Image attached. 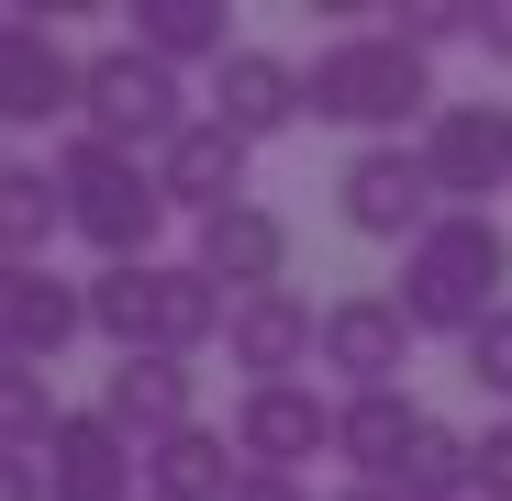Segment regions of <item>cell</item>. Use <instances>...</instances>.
Masks as SVG:
<instances>
[{"mask_svg": "<svg viewBox=\"0 0 512 501\" xmlns=\"http://www.w3.org/2000/svg\"><path fill=\"white\" fill-rule=\"evenodd\" d=\"M78 101H90V56L56 45V12H12L0 23V123L45 134V123H78Z\"/></svg>", "mask_w": 512, "mask_h": 501, "instance_id": "obj_7", "label": "cell"}, {"mask_svg": "<svg viewBox=\"0 0 512 501\" xmlns=\"http://www.w3.org/2000/svg\"><path fill=\"white\" fill-rule=\"evenodd\" d=\"M423 167H435L446 212H490L512 190V101H446L423 123Z\"/></svg>", "mask_w": 512, "mask_h": 501, "instance_id": "obj_8", "label": "cell"}, {"mask_svg": "<svg viewBox=\"0 0 512 501\" xmlns=\"http://www.w3.org/2000/svg\"><path fill=\"white\" fill-rule=\"evenodd\" d=\"M56 234H67V190H56V167L12 156V167H0V268H45Z\"/></svg>", "mask_w": 512, "mask_h": 501, "instance_id": "obj_20", "label": "cell"}, {"mask_svg": "<svg viewBox=\"0 0 512 501\" xmlns=\"http://www.w3.org/2000/svg\"><path fill=\"white\" fill-rule=\"evenodd\" d=\"M223 323H234V301L190 257H134V268L90 279V334L112 357H201V346H223Z\"/></svg>", "mask_w": 512, "mask_h": 501, "instance_id": "obj_2", "label": "cell"}, {"mask_svg": "<svg viewBox=\"0 0 512 501\" xmlns=\"http://www.w3.org/2000/svg\"><path fill=\"white\" fill-rule=\"evenodd\" d=\"M190 268L223 290V301H256V290H290V212L268 201H234L190 234Z\"/></svg>", "mask_w": 512, "mask_h": 501, "instance_id": "obj_10", "label": "cell"}, {"mask_svg": "<svg viewBox=\"0 0 512 501\" xmlns=\"http://www.w3.org/2000/svg\"><path fill=\"white\" fill-rule=\"evenodd\" d=\"M234 446L245 468L301 479V457H334V401L312 379H268V390H234Z\"/></svg>", "mask_w": 512, "mask_h": 501, "instance_id": "obj_9", "label": "cell"}, {"mask_svg": "<svg viewBox=\"0 0 512 501\" xmlns=\"http://www.w3.org/2000/svg\"><path fill=\"white\" fill-rule=\"evenodd\" d=\"M0 501H56L45 490V457H0Z\"/></svg>", "mask_w": 512, "mask_h": 501, "instance_id": "obj_26", "label": "cell"}, {"mask_svg": "<svg viewBox=\"0 0 512 501\" xmlns=\"http://www.w3.org/2000/svg\"><path fill=\"white\" fill-rule=\"evenodd\" d=\"M423 424H435V412H423L412 390H346V401H334V457H346L368 490H390V479L412 468Z\"/></svg>", "mask_w": 512, "mask_h": 501, "instance_id": "obj_17", "label": "cell"}, {"mask_svg": "<svg viewBox=\"0 0 512 501\" xmlns=\"http://www.w3.org/2000/svg\"><path fill=\"white\" fill-rule=\"evenodd\" d=\"M101 412L134 435V446H167L201 424V368L190 357H112L101 368Z\"/></svg>", "mask_w": 512, "mask_h": 501, "instance_id": "obj_16", "label": "cell"}, {"mask_svg": "<svg viewBox=\"0 0 512 501\" xmlns=\"http://www.w3.org/2000/svg\"><path fill=\"white\" fill-rule=\"evenodd\" d=\"M190 123H201V112H190V90H179V67H167V56H145L134 34L90 56V101H78V134H101V145H123V156H167Z\"/></svg>", "mask_w": 512, "mask_h": 501, "instance_id": "obj_5", "label": "cell"}, {"mask_svg": "<svg viewBox=\"0 0 512 501\" xmlns=\"http://www.w3.org/2000/svg\"><path fill=\"white\" fill-rule=\"evenodd\" d=\"M45 490L56 501H145V446L112 424V412H67L56 446H45Z\"/></svg>", "mask_w": 512, "mask_h": 501, "instance_id": "obj_14", "label": "cell"}, {"mask_svg": "<svg viewBox=\"0 0 512 501\" xmlns=\"http://www.w3.org/2000/svg\"><path fill=\"white\" fill-rule=\"evenodd\" d=\"M479 501H512V412L479 424Z\"/></svg>", "mask_w": 512, "mask_h": 501, "instance_id": "obj_24", "label": "cell"}, {"mask_svg": "<svg viewBox=\"0 0 512 501\" xmlns=\"http://www.w3.org/2000/svg\"><path fill=\"white\" fill-rule=\"evenodd\" d=\"M245 156H256V145H245V134H223V123L201 112V123H190L179 145L156 156V190H167V212H190V223H212V212L256 201V190H245Z\"/></svg>", "mask_w": 512, "mask_h": 501, "instance_id": "obj_18", "label": "cell"}, {"mask_svg": "<svg viewBox=\"0 0 512 501\" xmlns=\"http://www.w3.org/2000/svg\"><path fill=\"white\" fill-rule=\"evenodd\" d=\"M457 357H468V390H479V401H512V312H490Z\"/></svg>", "mask_w": 512, "mask_h": 501, "instance_id": "obj_23", "label": "cell"}, {"mask_svg": "<svg viewBox=\"0 0 512 501\" xmlns=\"http://www.w3.org/2000/svg\"><path fill=\"white\" fill-rule=\"evenodd\" d=\"M301 101H312V123L357 134V145H423V123L446 112L435 56H412L390 23L323 34V45H312V67H301Z\"/></svg>", "mask_w": 512, "mask_h": 501, "instance_id": "obj_1", "label": "cell"}, {"mask_svg": "<svg viewBox=\"0 0 512 501\" xmlns=\"http://www.w3.org/2000/svg\"><path fill=\"white\" fill-rule=\"evenodd\" d=\"M223 134H245V145H268V134H290V123H312V101H301V67L279 56V45H234L223 67H212V101H201Z\"/></svg>", "mask_w": 512, "mask_h": 501, "instance_id": "obj_15", "label": "cell"}, {"mask_svg": "<svg viewBox=\"0 0 512 501\" xmlns=\"http://www.w3.org/2000/svg\"><path fill=\"white\" fill-rule=\"evenodd\" d=\"M390 301L412 312V334H457V346L490 312H512V234H501V212H446L401 257V290Z\"/></svg>", "mask_w": 512, "mask_h": 501, "instance_id": "obj_3", "label": "cell"}, {"mask_svg": "<svg viewBox=\"0 0 512 501\" xmlns=\"http://www.w3.org/2000/svg\"><path fill=\"white\" fill-rule=\"evenodd\" d=\"M234 501H312V479H268V468H245V490Z\"/></svg>", "mask_w": 512, "mask_h": 501, "instance_id": "obj_27", "label": "cell"}, {"mask_svg": "<svg viewBox=\"0 0 512 501\" xmlns=\"http://www.w3.org/2000/svg\"><path fill=\"white\" fill-rule=\"evenodd\" d=\"M56 379L45 368H0V457H45L56 446Z\"/></svg>", "mask_w": 512, "mask_h": 501, "instance_id": "obj_22", "label": "cell"}, {"mask_svg": "<svg viewBox=\"0 0 512 501\" xmlns=\"http://www.w3.org/2000/svg\"><path fill=\"white\" fill-rule=\"evenodd\" d=\"M334 212H346V234L412 257V245L446 223V190H435V167H423V145H357L334 167Z\"/></svg>", "mask_w": 512, "mask_h": 501, "instance_id": "obj_6", "label": "cell"}, {"mask_svg": "<svg viewBox=\"0 0 512 501\" xmlns=\"http://www.w3.org/2000/svg\"><path fill=\"white\" fill-rule=\"evenodd\" d=\"M134 45L167 67H223L234 56V12L223 0H134Z\"/></svg>", "mask_w": 512, "mask_h": 501, "instance_id": "obj_21", "label": "cell"}, {"mask_svg": "<svg viewBox=\"0 0 512 501\" xmlns=\"http://www.w3.org/2000/svg\"><path fill=\"white\" fill-rule=\"evenodd\" d=\"M323 501H401V490H368V479H346V490H323Z\"/></svg>", "mask_w": 512, "mask_h": 501, "instance_id": "obj_28", "label": "cell"}, {"mask_svg": "<svg viewBox=\"0 0 512 501\" xmlns=\"http://www.w3.org/2000/svg\"><path fill=\"white\" fill-rule=\"evenodd\" d=\"M234 490H245L234 424H190V435L145 446V501H234Z\"/></svg>", "mask_w": 512, "mask_h": 501, "instance_id": "obj_19", "label": "cell"}, {"mask_svg": "<svg viewBox=\"0 0 512 501\" xmlns=\"http://www.w3.org/2000/svg\"><path fill=\"white\" fill-rule=\"evenodd\" d=\"M223 357L245 368V390L312 379V368H323V312H312L301 290H256V301H234V323H223Z\"/></svg>", "mask_w": 512, "mask_h": 501, "instance_id": "obj_12", "label": "cell"}, {"mask_svg": "<svg viewBox=\"0 0 512 501\" xmlns=\"http://www.w3.org/2000/svg\"><path fill=\"white\" fill-rule=\"evenodd\" d=\"M323 368L346 379V390H401V368H412V312H401L390 290L323 301Z\"/></svg>", "mask_w": 512, "mask_h": 501, "instance_id": "obj_13", "label": "cell"}, {"mask_svg": "<svg viewBox=\"0 0 512 501\" xmlns=\"http://www.w3.org/2000/svg\"><path fill=\"white\" fill-rule=\"evenodd\" d=\"M78 334H90V279L0 268V357H12V368H56Z\"/></svg>", "mask_w": 512, "mask_h": 501, "instance_id": "obj_11", "label": "cell"}, {"mask_svg": "<svg viewBox=\"0 0 512 501\" xmlns=\"http://www.w3.org/2000/svg\"><path fill=\"white\" fill-rule=\"evenodd\" d=\"M490 67H512V0H479V34H468Z\"/></svg>", "mask_w": 512, "mask_h": 501, "instance_id": "obj_25", "label": "cell"}, {"mask_svg": "<svg viewBox=\"0 0 512 501\" xmlns=\"http://www.w3.org/2000/svg\"><path fill=\"white\" fill-rule=\"evenodd\" d=\"M56 190H67V234L101 245V268L156 257V234H167L156 156H123V145H101V134H67V145H56Z\"/></svg>", "mask_w": 512, "mask_h": 501, "instance_id": "obj_4", "label": "cell"}]
</instances>
